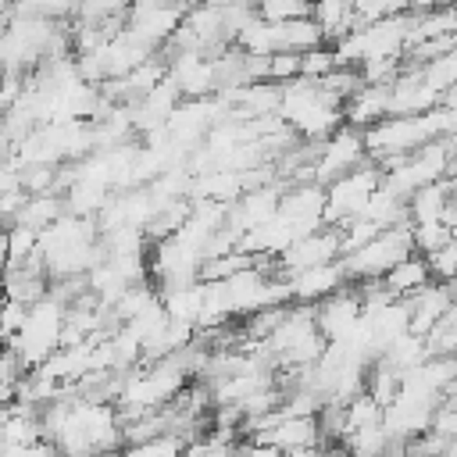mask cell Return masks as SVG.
<instances>
[{
  "label": "cell",
  "mask_w": 457,
  "mask_h": 457,
  "mask_svg": "<svg viewBox=\"0 0 457 457\" xmlns=\"http://www.w3.org/2000/svg\"><path fill=\"white\" fill-rule=\"evenodd\" d=\"M321 457H350L343 443H321Z\"/></svg>",
  "instance_id": "obj_29"
},
{
  "label": "cell",
  "mask_w": 457,
  "mask_h": 457,
  "mask_svg": "<svg viewBox=\"0 0 457 457\" xmlns=\"http://www.w3.org/2000/svg\"><path fill=\"white\" fill-rule=\"evenodd\" d=\"M453 179H457V175H453Z\"/></svg>",
  "instance_id": "obj_38"
},
{
  "label": "cell",
  "mask_w": 457,
  "mask_h": 457,
  "mask_svg": "<svg viewBox=\"0 0 457 457\" xmlns=\"http://www.w3.org/2000/svg\"><path fill=\"white\" fill-rule=\"evenodd\" d=\"M411 11V0H382V14H403Z\"/></svg>",
  "instance_id": "obj_28"
},
{
  "label": "cell",
  "mask_w": 457,
  "mask_h": 457,
  "mask_svg": "<svg viewBox=\"0 0 457 457\" xmlns=\"http://www.w3.org/2000/svg\"><path fill=\"white\" fill-rule=\"evenodd\" d=\"M453 232L443 221H418L411 225V239H414V253H432L436 246H443Z\"/></svg>",
  "instance_id": "obj_23"
},
{
  "label": "cell",
  "mask_w": 457,
  "mask_h": 457,
  "mask_svg": "<svg viewBox=\"0 0 457 457\" xmlns=\"http://www.w3.org/2000/svg\"><path fill=\"white\" fill-rule=\"evenodd\" d=\"M36 243H39V232L29 228V225H18L11 221L7 225V261H25L36 253Z\"/></svg>",
  "instance_id": "obj_24"
},
{
  "label": "cell",
  "mask_w": 457,
  "mask_h": 457,
  "mask_svg": "<svg viewBox=\"0 0 457 457\" xmlns=\"http://www.w3.org/2000/svg\"><path fill=\"white\" fill-rule=\"evenodd\" d=\"M0 289L7 300H18V303H36L39 296L50 293V275L43 268V257L32 253L25 261H7L0 268Z\"/></svg>",
  "instance_id": "obj_9"
},
{
  "label": "cell",
  "mask_w": 457,
  "mask_h": 457,
  "mask_svg": "<svg viewBox=\"0 0 457 457\" xmlns=\"http://www.w3.org/2000/svg\"><path fill=\"white\" fill-rule=\"evenodd\" d=\"M328 261H339V232H336V225H321V228L300 236L296 243H289V246L275 257V271L289 275V271L314 268V264H328Z\"/></svg>",
  "instance_id": "obj_7"
},
{
  "label": "cell",
  "mask_w": 457,
  "mask_h": 457,
  "mask_svg": "<svg viewBox=\"0 0 457 457\" xmlns=\"http://www.w3.org/2000/svg\"><path fill=\"white\" fill-rule=\"evenodd\" d=\"M332 68H339V61H336V50L332 46H314V50H307V54H300V79H325Z\"/></svg>",
  "instance_id": "obj_22"
},
{
  "label": "cell",
  "mask_w": 457,
  "mask_h": 457,
  "mask_svg": "<svg viewBox=\"0 0 457 457\" xmlns=\"http://www.w3.org/2000/svg\"><path fill=\"white\" fill-rule=\"evenodd\" d=\"M389 114V86H361V89H353L346 100H343V121L346 125H353V129H368V125H375L378 118H386Z\"/></svg>",
  "instance_id": "obj_13"
},
{
  "label": "cell",
  "mask_w": 457,
  "mask_h": 457,
  "mask_svg": "<svg viewBox=\"0 0 457 457\" xmlns=\"http://www.w3.org/2000/svg\"><path fill=\"white\" fill-rule=\"evenodd\" d=\"M236 457H282V450L271 446V443H257V439H250V443L236 446Z\"/></svg>",
  "instance_id": "obj_27"
},
{
  "label": "cell",
  "mask_w": 457,
  "mask_h": 457,
  "mask_svg": "<svg viewBox=\"0 0 457 457\" xmlns=\"http://www.w3.org/2000/svg\"><path fill=\"white\" fill-rule=\"evenodd\" d=\"M439 104H443V107H450V111H457V82L443 89V100H439Z\"/></svg>",
  "instance_id": "obj_30"
},
{
  "label": "cell",
  "mask_w": 457,
  "mask_h": 457,
  "mask_svg": "<svg viewBox=\"0 0 457 457\" xmlns=\"http://www.w3.org/2000/svg\"><path fill=\"white\" fill-rule=\"evenodd\" d=\"M407 300V332H414V336H421L425 339V332L450 311V303H453V296H450V289H446V282H428V286H421L418 293H411V296H403Z\"/></svg>",
  "instance_id": "obj_11"
},
{
  "label": "cell",
  "mask_w": 457,
  "mask_h": 457,
  "mask_svg": "<svg viewBox=\"0 0 457 457\" xmlns=\"http://www.w3.org/2000/svg\"><path fill=\"white\" fill-rule=\"evenodd\" d=\"M253 11L264 21H289V18H307L311 0H257Z\"/></svg>",
  "instance_id": "obj_21"
},
{
  "label": "cell",
  "mask_w": 457,
  "mask_h": 457,
  "mask_svg": "<svg viewBox=\"0 0 457 457\" xmlns=\"http://www.w3.org/2000/svg\"><path fill=\"white\" fill-rule=\"evenodd\" d=\"M7 264V228H0V268Z\"/></svg>",
  "instance_id": "obj_32"
},
{
  "label": "cell",
  "mask_w": 457,
  "mask_h": 457,
  "mask_svg": "<svg viewBox=\"0 0 457 457\" xmlns=\"http://www.w3.org/2000/svg\"><path fill=\"white\" fill-rule=\"evenodd\" d=\"M204 296H207V282L193 278V282H182V286H168V289H161V307H164V314H168V318L196 325V321H200V314H204Z\"/></svg>",
  "instance_id": "obj_15"
},
{
  "label": "cell",
  "mask_w": 457,
  "mask_h": 457,
  "mask_svg": "<svg viewBox=\"0 0 457 457\" xmlns=\"http://www.w3.org/2000/svg\"><path fill=\"white\" fill-rule=\"evenodd\" d=\"M278 118L300 136V139H325L343 125V104L325 93L314 79H289L282 82Z\"/></svg>",
  "instance_id": "obj_2"
},
{
  "label": "cell",
  "mask_w": 457,
  "mask_h": 457,
  "mask_svg": "<svg viewBox=\"0 0 457 457\" xmlns=\"http://www.w3.org/2000/svg\"><path fill=\"white\" fill-rule=\"evenodd\" d=\"M443 318H446V321H453V325H457V300H453V303H450V311H446V314H443Z\"/></svg>",
  "instance_id": "obj_33"
},
{
  "label": "cell",
  "mask_w": 457,
  "mask_h": 457,
  "mask_svg": "<svg viewBox=\"0 0 457 457\" xmlns=\"http://www.w3.org/2000/svg\"><path fill=\"white\" fill-rule=\"evenodd\" d=\"M311 18L321 25L325 43H336L350 29H357V18H353L350 0H311Z\"/></svg>",
  "instance_id": "obj_17"
},
{
  "label": "cell",
  "mask_w": 457,
  "mask_h": 457,
  "mask_svg": "<svg viewBox=\"0 0 457 457\" xmlns=\"http://www.w3.org/2000/svg\"><path fill=\"white\" fill-rule=\"evenodd\" d=\"M457 132V111L450 107H432L425 114H386L378 118L375 125L364 129V150L371 161H382V157H400V154H411L432 139H443V136H453Z\"/></svg>",
  "instance_id": "obj_1"
},
{
  "label": "cell",
  "mask_w": 457,
  "mask_h": 457,
  "mask_svg": "<svg viewBox=\"0 0 457 457\" xmlns=\"http://www.w3.org/2000/svg\"><path fill=\"white\" fill-rule=\"evenodd\" d=\"M64 314H68V303H64L61 296H54V293H46V296H39L36 303H29L21 328L7 339V346L18 353V361H21L25 371L39 368V364L61 346Z\"/></svg>",
  "instance_id": "obj_3"
},
{
  "label": "cell",
  "mask_w": 457,
  "mask_h": 457,
  "mask_svg": "<svg viewBox=\"0 0 457 457\" xmlns=\"http://www.w3.org/2000/svg\"><path fill=\"white\" fill-rule=\"evenodd\" d=\"M361 311H364V307H361L357 286L346 282L343 289H336L332 296H325V300L314 303V325H318V332H321L328 343H336V339L350 336V328L361 321Z\"/></svg>",
  "instance_id": "obj_8"
},
{
  "label": "cell",
  "mask_w": 457,
  "mask_h": 457,
  "mask_svg": "<svg viewBox=\"0 0 457 457\" xmlns=\"http://www.w3.org/2000/svg\"><path fill=\"white\" fill-rule=\"evenodd\" d=\"M257 443H271L278 446L282 453L286 450H296V446H314V443H325L321 439V428H318V414H303V418H278L275 425L253 432Z\"/></svg>",
  "instance_id": "obj_12"
},
{
  "label": "cell",
  "mask_w": 457,
  "mask_h": 457,
  "mask_svg": "<svg viewBox=\"0 0 457 457\" xmlns=\"http://www.w3.org/2000/svg\"><path fill=\"white\" fill-rule=\"evenodd\" d=\"M378 421H382V403L371 393L361 389L343 403V436H350L357 428H368V425H378Z\"/></svg>",
  "instance_id": "obj_19"
},
{
  "label": "cell",
  "mask_w": 457,
  "mask_h": 457,
  "mask_svg": "<svg viewBox=\"0 0 457 457\" xmlns=\"http://www.w3.org/2000/svg\"><path fill=\"white\" fill-rule=\"evenodd\" d=\"M179 4H182V7H189V4H193V0H179Z\"/></svg>",
  "instance_id": "obj_36"
},
{
  "label": "cell",
  "mask_w": 457,
  "mask_h": 457,
  "mask_svg": "<svg viewBox=\"0 0 457 457\" xmlns=\"http://www.w3.org/2000/svg\"><path fill=\"white\" fill-rule=\"evenodd\" d=\"M428 264V278L432 282H450L457 275V236H450L443 246H436L432 253H421Z\"/></svg>",
  "instance_id": "obj_20"
},
{
  "label": "cell",
  "mask_w": 457,
  "mask_h": 457,
  "mask_svg": "<svg viewBox=\"0 0 457 457\" xmlns=\"http://www.w3.org/2000/svg\"><path fill=\"white\" fill-rule=\"evenodd\" d=\"M350 278L343 271L339 261H328V264H314V268H300V271H289L286 275V286H289V300L293 303H318L325 296H332L336 289H343Z\"/></svg>",
  "instance_id": "obj_10"
},
{
  "label": "cell",
  "mask_w": 457,
  "mask_h": 457,
  "mask_svg": "<svg viewBox=\"0 0 457 457\" xmlns=\"http://www.w3.org/2000/svg\"><path fill=\"white\" fill-rule=\"evenodd\" d=\"M453 189H457V179H436V182L414 189L407 196V221L411 225H418V221H443V211H446Z\"/></svg>",
  "instance_id": "obj_14"
},
{
  "label": "cell",
  "mask_w": 457,
  "mask_h": 457,
  "mask_svg": "<svg viewBox=\"0 0 457 457\" xmlns=\"http://www.w3.org/2000/svg\"><path fill=\"white\" fill-rule=\"evenodd\" d=\"M0 307H4V289H0Z\"/></svg>",
  "instance_id": "obj_37"
},
{
  "label": "cell",
  "mask_w": 457,
  "mask_h": 457,
  "mask_svg": "<svg viewBox=\"0 0 457 457\" xmlns=\"http://www.w3.org/2000/svg\"><path fill=\"white\" fill-rule=\"evenodd\" d=\"M25 311H29V303H18V300H7L4 296V307H0V343H7L21 328Z\"/></svg>",
  "instance_id": "obj_25"
},
{
  "label": "cell",
  "mask_w": 457,
  "mask_h": 457,
  "mask_svg": "<svg viewBox=\"0 0 457 457\" xmlns=\"http://www.w3.org/2000/svg\"><path fill=\"white\" fill-rule=\"evenodd\" d=\"M350 7H353L357 25H368V21L382 18V0H350Z\"/></svg>",
  "instance_id": "obj_26"
},
{
  "label": "cell",
  "mask_w": 457,
  "mask_h": 457,
  "mask_svg": "<svg viewBox=\"0 0 457 457\" xmlns=\"http://www.w3.org/2000/svg\"><path fill=\"white\" fill-rule=\"evenodd\" d=\"M432 7H439L436 0H411V14H425V11H432Z\"/></svg>",
  "instance_id": "obj_31"
},
{
  "label": "cell",
  "mask_w": 457,
  "mask_h": 457,
  "mask_svg": "<svg viewBox=\"0 0 457 457\" xmlns=\"http://www.w3.org/2000/svg\"><path fill=\"white\" fill-rule=\"evenodd\" d=\"M446 289H450V296H453V300H457V275H453V278H450V282H446Z\"/></svg>",
  "instance_id": "obj_35"
},
{
  "label": "cell",
  "mask_w": 457,
  "mask_h": 457,
  "mask_svg": "<svg viewBox=\"0 0 457 457\" xmlns=\"http://www.w3.org/2000/svg\"><path fill=\"white\" fill-rule=\"evenodd\" d=\"M382 182V168L368 157L361 161L353 171H343L339 179H332L325 186V225H339L346 218H357L368 204V196L378 189Z\"/></svg>",
  "instance_id": "obj_5"
},
{
  "label": "cell",
  "mask_w": 457,
  "mask_h": 457,
  "mask_svg": "<svg viewBox=\"0 0 457 457\" xmlns=\"http://www.w3.org/2000/svg\"><path fill=\"white\" fill-rule=\"evenodd\" d=\"M407 253H414L411 225H389V228H378L364 246L343 253L339 264H343L350 282H364V278H382Z\"/></svg>",
  "instance_id": "obj_4"
},
{
  "label": "cell",
  "mask_w": 457,
  "mask_h": 457,
  "mask_svg": "<svg viewBox=\"0 0 457 457\" xmlns=\"http://www.w3.org/2000/svg\"><path fill=\"white\" fill-rule=\"evenodd\" d=\"M425 357H428L425 339H421V336H414V332H403V336H396L393 343H386V350H382V357H378V361L403 375V371L418 368Z\"/></svg>",
  "instance_id": "obj_18"
},
{
  "label": "cell",
  "mask_w": 457,
  "mask_h": 457,
  "mask_svg": "<svg viewBox=\"0 0 457 457\" xmlns=\"http://www.w3.org/2000/svg\"><path fill=\"white\" fill-rule=\"evenodd\" d=\"M93 457H121V450L114 446V450H100V453H93Z\"/></svg>",
  "instance_id": "obj_34"
},
{
  "label": "cell",
  "mask_w": 457,
  "mask_h": 457,
  "mask_svg": "<svg viewBox=\"0 0 457 457\" xmlns=\"http://www.w3.org/2000/svg\"><path fill=\"white\" fill-rule=\"evenodd\" d=\"M361 161H368L364 132L343 121L332 136L318 139V154H314V161H311V179H314L318 186H328V182L339 179L343 171H353Z\"/></svg>",
  "instance_id": "obj_6"
},
{
  "label": "cell",
  "mask_w": 457,
  "mask_h": 457,
  "mask_svg": "<svg viewBox=\"0 0 457 457\" xmlns=\"http://www.w3.org/2000/svg\"><path fill=\"white\" fill-rule=\"evenodd\" d=\"M432 278H428V264H425V257L421 253H407L403 261H396L386 275H382V286L393 293V296H411V293H418L421 286H428Z\"/></svg>",
  "instance_id": "obj_16"
}]
</instances>
